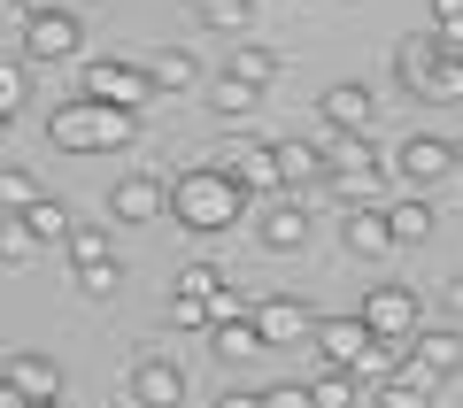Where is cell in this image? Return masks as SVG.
Returning a JSON list of instances; mask_svg holds the SVG:
<instances>
[{
    "mask_svg": "<svg viewBox=\"0 0 463 408\" xmlns=\"http://www.w3.org/2000/svg\"><path fill=\"white\" fill-rule=\"evenodd\" d=\"M209 316H216V324H240V316H255V301H248V293H232V285H224V293L209 301Z\"/></svg>",
    "mask_w": 463,
    "mask_h": 408,
    "instance_id": "cell-36",
    "label": "cell"
},
{
    "mask_svg": "<svg viewBox=\"0 0 463 408\" xmlns=\"http://www.w3.org/2000/svg\"><path fill=\"white\" fill-rule=\"evenodd\" d=\"M109 216H116V224H155V216H170V185H155V178H116V185H109Z\"/></svg>",
    "mask_w": 463,
    "mask_h": 408,
    "instance_id": "cell-12",
    "label": "cell"
},
{
    "mask_svg": "<svg viewBox=\"0 0 463 408\" xmlns=\"http://www.w3.org/2000/svg\"><path fill=\"white\" fill-rule=\"evenodd\" d=\"M70 262H78V270H85V262H116V231L109 224H70Z\"/></svg>",
    "mask_w": 463,
    "mask_h": 408,
    "instance_id": "cell-25",
    "label": "cell"
},
{
    "mask_svg": "<svg viewBox=\"0 0 463 408\" xmlns=\"http://www.w3.org/2000/svg\"><path fill=\"white\" fill-rule=\"evenodd\" d=\"M432 16H440V47L463 54V0H432Z\"/></svg>",
    "mask_w": 463,
    "mask_h": 408,
    "instance_id": "cell-34",
    "label": "cell"
},
{
    "mask_svg": "<svg viewBox=\"0 0 463 408\" xmlns=\"http://www.w3.org/2000/svg\"><path fill=\"white\" fill-rule=\"evenodd\" d=\"M340 246H347L355 262H379V255H394V224H386V209H347Z\"/></svg>",
    "mask_w": 463,
    "mask_h": 408,
    "instance_id": "cell-13",
    "label": "cell"
},
{
    "mask_svg": "<svg viewBox=\"0 0 463 408\" xmlns=\"http://www.w3.org/2000/svg\"><path fill=\"white\" fill-rule=\"evenodd\" d=\"M386 224H394V246H417V239L432 231V200H394Z\"/></svg>",
    "mask_w": 463,
    "mask_h": 408,
    "instance_id": "cell-27",
    "label": "cell"
},
{
    "mask_svg": "<svg viewBox=\"0 0 463 408\" xmlns=\"http://www.w3.org/2000/svg\"><path fill=\"white\" fill-rule=\"evenodd\" d=\"M309 401H317V408H364V377H347V370H317V377H309Z\"/></svg>",
    "mask_w": 463,
    "mask_h": 408,
    "instance_id": "cell-23",
    "label": "cell"
},
{
    "mask_svg": "<svg viewBox=\"0 0 463 408\" xmlns=\"http://www.w3.org/2000/svg\"><path fill=\"white\" fill-rule=\"evenodd\" d=\"M456 170H463V139H456Z\"/></svg>",
    "mask_w": 463,
    "mask_h": 408,
    "instance_id": "cell-45",
    "label": "cell"
},
{
    "mask_svg": "<svg viewBox=\"0 0 463 408\" xmlns=\"http://www.w3.org/2000/svg\"><path fill=\"white\" fill-rule=\"evenodd\" d=\"M410 362L432 370V377H456L463 370V339H456V331H425V339H410Z\"/></svg>",
    "mask_w": 463,
    "mask_h": 408,
    "instance_id": "cell-17",
    "label": "cell"
},
{
    "mask_svg": "<svg viewBox=\"0 0 463 408\" xmlns=\"http://www.w3.org/2000/svg\"><path fill=\"white\" fill-rule=\"evenodd\" d=\"M32 408H62V401H32Z\"/></svg>",
    "mask_w": 463,
    "mask_h": 408,
    "instance_id": "cell-44",
    "label": "cell"
},
{
    "mask_svg": "<svg viewBox=\"0 0 463 408\" xmlns=\"http://www.w3.org/2000/svg\"><path fill=\"white\" fill-rule=\"evenodd\" d=\"M448 309H456V316H463V278H448Z\"/></svg>",
    "mask_w": 463,
    "mask_h": 408,
    "instance_id": "cell-42",
    "label": "cell"
},
{
    "mask_svg": "<svg viewBox=\"0 0 463 408\" xmlns=\"http://www.w3.org/2000/svg\"><path fill=\"white\" fill-rule=\"evenodd\" d=\"M279 170H286V193H301V185L325 178V147H309V139H279Z\"/></svg>",
    "mask_w": 463,
    "mask_h": 408,
    "instance_id": "cell-19",
    "label": "cell"
},
{
    "mask_svg": "<svg viewBox=\"0 0 463 408\" xmlns=\"http://www.w3.org/2000/svg\"><path fill=\"white\" fill-rule=\"evenodd\" d=\"M224 70H232V78H248L255 93H263V85L279 78V54H270V47H255V39H232V62H224Z\"/></svg>",
    "mask_w": 463,
    "mask_h": 408,
    "instance_id": "cell-22",
    "label": "cell"
},
{
    "mask_svg": "<svg viewBox=\"0 0 463 408\" xmlns=\"http://www.w3.org/2000/svg\"><path fill=\"white\" fill-rule=\"evenodd\" d=\"M178 293L216 301V293H224V270H216V262H185V270H178Z\"/></svg>",
    "mask_w": 463,
    "mask_h": 408,
    "instance_id": "cell-30",
    "label": "cell"
},
{
    "mask_svg": "<svg viewBox=\"0 0 463 408\" xmlns=\"http://www.w3.org/2000/svg\"><path fill=\"white\" fill-rule=\"evenodd\" d=\"M263 408H317V401H309V385H270Z\"/></svg>",
    "mask_w": 463,
    "mask_h": 408,
    "instance_id": "cell-37",
    "label": "cell"
},
{
    "mask_svg": "<svg viewBox=\"0 0 463 408\" xmlns=\"http://www.w3.org/2000/svg\"><path fill=\"white\" fill-rule=\"evenodd\" d=\"M255 231H263V246H270V255H294V246L309 239V216H301L294 200H279V209H263V224H255Z\"/></svg>",
    "mask_w": 463,
    "mask_h": 408,
    "instance_id": "cell-16",
    "label": "cell"
},
{
    "mask_svg": "<svg viewBox=\"0 0 463 408\" xmlns=\"http://www.w3.org/2000/svg\"><path fill=\"white\" fill-rule=\"evenodd\" d=\"M194 16L209 23V32H232V39H248V32H255V0H201Z\"/></svg>",
    "mask_w": 463,
    "mask_h": 408,
    "instance_id": "cell-24",
    "label": "cell"
},
{
    "mask_svg": "<svg viewBox=\"0 0 463 408\" xmlns=\"http://www.w3.org/2000/svg\"><path fill=\"white\" fill-rule=\"evenodd\" d=\"M8 377H16L32 401H62V370H54L47 355H16V362H8Z\"/></svg>",
    "mask_w": 463,
    "mask_h": 408,
    "instance_id": "cell-21",
    "label": "cell"
},
{
    "mask_svg": "<svg viewBox=\"0 0 463 408\" xmlns=\"http://www.w3.org/2000/svg\"><path fill=\"white\" fill-rule=\"evenodd\" d=\"M209 355L216 362H248V355H270V347H263V331H255V316H240V324H216L209 331Z\"/></svg>",
    "mask_w": 463,
    "mask_h": 408,
    "instance_id": "cell-18",
    "label": "cell"
},
{
    "mask_svg": "<svg viewBox=\"0 0 463 408\" xmlns=\"http://www.w3.org/2000/svg\"><path fill=\"white\" fill-rule=\"evenodd\" d=\"M8 124H16V116H0V139H8Z\"/></svg>",
    "mask_w": 463,
    "mask_h": 408,
    "instance_id": "cell-43",
    "label": "cell"
},
{
    "mask_svg": "<svg viewBox=\"0 0 463 408\" xmlns=\"http://www.w3.org/2000/svg\"><path fill=\"white\" fill-rule=\"evenodd\" d=\"M0 262H8V246H0Z\"/></svg>",
    "mask_w": 463,
    "mask_h": 408,
    "instance_id": "cell-46",
    "label": "cell"
},
{
    "mask_svg": "<svg viewBox=\"0 0 463 408\" xmlns=\"http://www.w3.org/2000/svg\"><path fill=\"white\" fill-rule=\"evenodd\" d=\"M32 200H39V185L24 178V170H0V216H24Z\"/></svg>",
    "mask_w": 463,
    "mask_h": 408,
    "instance_id": "cell-31",
    "label": "cell"
},
{
    "mask_svg": "<svg viewBox=\"0 0 463 408\" xmlns=\"http://www.w3.org/2000/svg\"><path fill=\"white\" fill-rule=\"evenodd\" d=\"M255 331H263V347H301V339H317V309L294 293H263L255 301Z\"/></svg>",
    "mask_w": 463,
    "mask_h": 408,
    "instance_id": "cell-7",
    "label": "cell"
},
{
    "mask_svg": "<svg viewBox=\"0 0 463 408\" xmlns=\"http://www.w3.org/2000/svg\"><path fill=\"white\" fill-rule=\"evenodd\" d=\"M132 401H139V408H185V362L139 355V362H132Z\"/></svg>",
    "mask_w": 463,
    "mask_h": 408,
    "instance_id": "cell-8",
    "label": "cell"
},
{
    "mask_svg": "<svg viewBox=\"0 0 463 408\" xmlns=\"http://www.w3.org/2000/svg\"><path fill=\"white\" fill-rule=\"evenodd\" d=\"M440 32H417V39H402V47H394V78H402V93H417V100H425V85H432V70H440Z\"/></svg>",
    "mask_w": 463,
    "mask_h": 408,
    "instance_id": "cell-15",
    "label": "cell"
},
{
    "mask_svg": "<svg viewBox=\"0 0 463 408\" xmlns=\"http://www.w3.org/2000/svg\"><path fill=\"white\" fill-rule=\"evenodd\" d=\"M85 47V23L70 8H47V16H24V62H70Z\"/></svg>",
    "mask_w": 463,
    "mask_h": 408,
    "instance_id": "cell-6",
    "label": "cell"
},
{
    "mask_svg": "<svg viewBox=\"0 0 463 408\" xmlns=\"http://www.w3.org/2000/svg\"><path fill=\"white\" fill-rule=\"evenodd\" d=\"M216 408H263V393H216Z\"/></svg>",
    "mask_w": 463,
    "mask_h": 408,
    "instance_id": "cell-40",
    "label": "cell"
},
{
    "mask_svg": "<svg viewBox=\"0 0 463 408\" xmlns=\"http://www.w3.org/2000/svg\"><path fill=\"white\" fill-rule=\"evenodd\" d=\"M240 193H286V170H279V139H224L209 154Z\"/></svg>",
    "mask_w": 463,
    "mask_h": 408,
    "instance_id": "cell-5",
    "label": "cell"
},
{
    "mask_svg": "<svg viewBox=\"0 0 463 408\" xmlns=\"http://www.w3.org/2000/svg\"><path fill=\"white\" fill-rule=\"evenodd\" d=\"M248 200L255 193H240L216 162H194V170L170 178V216H178V231H201V239L209 231H240L248 224Z\"/></svg>",
    "mask_w": 463,
    "mask_h": 408,
    "instance_id": "cell-1",
    "label": "cell"
},
{
    "mask_svg": "<svg viewBox=\"0 0 463 408\" xmlns=\"http://www.w3.org/2000/svg\"><path fill=\"white\" fill-rule=\"evenodd\" d=\"M16 8L24 16H47V8H62V0H16Z\"/></svg>",
    "mask_w": 463,
    "mask_h": 408,
    "instance_id": "cell-41",
    "label": "cell"
},
{
    "mask_svg": "<svg viewBox=\"0 0 463 408\" xmlns=\"http://www.w3.org/2000/svg\"><path fill=\"white\" fill-rule=\"evenodd\" d=\"M24 108V54H0V116Z\"/></svg>",
    "mask_w": 463,
    "mask_h": 408,
    "instance_id": "cell-33",
    "label": "cell"
},
{
    "mask_svg": "<svg viewBox=\"0 0 463 408\" xmlns=\"http://www.w3.org/2000/svg\"><path fill=\"white\" fill-rule=\"evenodd\" d=\"M0 408H32V393H24L16 377H0Z\"/></svg>",
    "mask_w": 463,
    "mask_h": 408,
    "instance_id": "cell-39",
    "label": "cell"
},
{
    "mask_svg": "<svg viewBox=\"0 0 463 408\" xmlns=\"http://www.w3.org/2000/svg\"><path fill=\"white\" fill-rule=\"evenodd\" d=\"M170 324H178V331H216V316H209V301H194V293H170Z\"/></svg>",
    "mask_w": 463,
    "mask_h": 408,
    "instance_id": "cell-32",
    "label": "cell"
},
{
    "mask_svg": "<svg viewBox=\"0 0 463 408\" xmlns=\"http://www.w3.org/2000/svg\"><path fill=\"white\" fill-rule=\"evenodd\" d=\"M78 100H109V108H132L139 116V100H155V78H147V62H116V54H100V62L78 70Z\"/></svg>",
    "mask_w": 463,
    "mask_h": 408,
    "instance_id": "cell-4",
    "label": "cell"
},
{
    "mask_svg": "<svg viewBox=\"0 0 463 408\" xmlns=\"http://www.w3.org/2000/svg\"><path fill=\"white\" fill-rule=\"evenodd\" d=\"M364 324L379 339H417V293L410 285H371L364 293Z\"/></svg>",
    "mask_w": 463,
    "mask_h": 408,
    "instance_id": "cell-10",
    "label": "cell"
},
{
    "mask_svg": "<svg viewBox=\"0 0 463 408\" xmlns=\"http://www.w3.org/2000/svg\"><path fill=\"white\" fill-rule=\"evenodd\" d=\"M147 78H155V93H194V85H201V62H194L185 47H163V54L147 62Z\"/></svg>",
    "mask_w": 463,
    "mask_h": 408,
    "instance_id": "cell-20",
    "label": "cell"
},
{
    "mask_svg": "<svg viewBox=\"0 0 463 408\" xmlns=\"http://www.w3.org/2000/svg\"><path fill=\"white\" fill-rule=\"evenodd\" d=\"M0 246L16 255V246H32V231H24V216H0Z\"/></svg>",
    "mask_w": 463,
    "mask_h": 408,
    "instance_id": "cell-38",
    "label": "cell"
},
{
    "mask_svg": "<svg viewBox=\"0 0 463 408\" xmlns=\"http://www.w3.org/2000/svg\"><path fill=\"white\" fill-rule=\"evenodd\" d=\"M432 393H440V377L417 370V362H402L394 377H379V385H371V408H432Z\"/></svg>",
    "mask_w": 463,
    "mask_h": 408,
    "instance_id": "cell-14",
    "label": "cell"
},
{
    "mask_svg": "<svg viewBox=\"0 0 463 408\" xmlns=\"http://www.w3.org/2000/svg\"><path fill=\"white\" fill-rule=\"evenodd\" d=\"M24 231H32V239H70V209H62V200H47V193H39L32 209H24Z\"/></svg>",
    "mask_w": 463,
    "mask_h": 408,
    "instance_id": "cell-28",
    "label": "cell"
},
{
    "mask_svg": "<svg viewBox=\"0 0 463 408\" xmlns=\"http://www.w3.org/2000/svg\"><path fill=\"white\" fill-rule=\"evenodd\" d=\"M116 285H124L116 262H85V270H78V293H116Z\"/></svg>",
    "mask_w": 463,
    "mask_h": 408,
    "instance_id": "cell-35",
    "label": "cell"
},
{
    "mask_svg": "<svg viewBox=\"0 0 463 408\" xmlns=\"http://www.w3.org/2000/svg\"><path fill=\"white\" fill-rule=\"evenodd\" d=\"M379 178H386V162H379V147H371V131H332V147H325V185H332V200L371 209V200H379Z\"/></svg>",
    "mask_w": 463,
    "mask_h": 408,
    "instance_id": "cell-3",
    "label": "cell"
},
{
    "mask_svg": "<svg viewBox=\"0 0 463 408\" xmlns=\"http://www.w3.org/2000/svg\"><path fill=\"white\" fill-rule=\"evenodd\" d=\"M394 170H402L410 185H440L448 170H456V139H432V131H417V139H402Z\"/></svg>",
    "mask_w": 463,
    "mask_h": 408,
    "instance_id": "cell-11",
    "label": "cell"
},
{
    "mask_svg": "<svg viewBox=\"0 0 463 408\" xmlns=\"http://www.w3.org/2000/svg\"><path fill=\"white\" fill-rule=\"evenodd\" d=\"M317 116H325V131H371V116H379V93H371L364 78H340V85H325Z\"/></svg>",
    "mask_w": 463,
    "mask_h": 408,
    "instance_id": "cell-9",
    "label": "cell"
},
{
    "mask_svg": "<svg viewBox=\"0 0 463 408\" xmlns=\"http://www.w3.org/2000/svg\"><path fill=\"white\" fill-rule=\"evenodd\" d=\"M255 100H263V93H255L248 78H232V70H216V85H209V108H216V116H248Z\"/></svg>",
    "mask_w": 463,
    "mask_h": 408,
    "instance_id": "cell-26",
    "label": "cell"
},
{
    "mask_svg": "<svg viewBox=\"0 0 463 408\" xmlns=\"http://www.w3.org/2000/svg\"><path fill=\"white\" fill-rule=\"evenodd\" d=\"M47 139L62 154H116L139 139V116L132 108H109V100H62L47 116Z\"/></svg>",
    "mask_w": 463,
    "mask_h": 408,
    "instance_id": "cell-2",
    "label": "cell"
},
{
    "mask_svg": "<svg viewBox=\"0 0 463 408\" xmlns=\"http://www.w3.org/2000/svg\"><path fill=\"white\" fill-rule=\"evenodd\" d=\"M425 100H432V108H456V100H463V54H440V70H432Z\"/></svg>",
    "mask_w": 463,
    "mask_h": 408,
    "instance_id": "cell-29",
    "label": "cell"
}]
</instances>
